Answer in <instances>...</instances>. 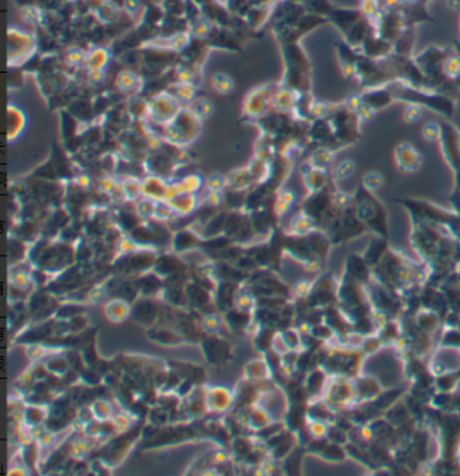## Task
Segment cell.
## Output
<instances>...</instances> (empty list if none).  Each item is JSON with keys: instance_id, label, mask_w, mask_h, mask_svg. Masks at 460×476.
I'll use <instances>...</instances> for the list:
<instances>
[{"instance_id": "1", "label": "cell", "mask_w": 460, "mask_h": 476, "mask_svg": "<svg viewBox=\"0 0 460 476\" xmlns=\"http://www.w3.org/2000/svg\"><path fill=\"white\" fill-rule=\"evenodd\" d=\"M207 406L214 411H226L234 403V395L226 387H212L206 391Z\"/></svg>"}, {"instance_id": "2", "label": "cell", "mask_w": 460, "mask_h": 476, "mask_svg": "<svg viewBox=\"0 0 460 476\" xmlns=\"http://www.w3.org/2000/svg\"><path fill=\"white\" fill-rule=\"evenodd\" d=\"M106 316L112 323H120L130 316V306L126 301L119 300V298L114 300L106 306Z\"/></svg>"}, {"instance_id": "3", "label": "cell", "mask_w": 460, "mask_h": 476, "mask_svg": "<svg viewBox=\"0 0 460 476\" xmlns=\"http://www.w3.org/2000/svg\"><path fill=\"white\" fill-rule=\"evenodd\" d=\"M142 193L148 198H162L168 194V186L157 177H150L142 184Z\"/></svg>"}, {"instance_id": "4", "label": "cell", "mask_w": 460, "mask_h": 476, "mask_svg": "<svg viewBox=\"0 0 460 476\" xmlns=\"http://www.w3.org/2000/svg\"><path fill=\"white\" fill-rule=\"evenodd\" d=\"M170 205H172L173 209H176L180 214H190L196 208V197L193 194L184 192V193L173 197Z\"/></svg>"}, {"instance_id": "5", "label": "cell", "mask_w": 460, "mask_h": 476, "mask_svg": "<svg viewBox=\"0 0 460 476\" xmlns=\"http://www.w3.org/2000/svg\"><path fill=\"white\" fill-rule=\"evenodd\" d=\"M269 421H270V414H269V411L262 409V407L252 409L247 414V422L251 428H255V429H263L269 425Z\"/></svg>"}, {"instance_id": "6", "label": "cell", "mask_w": 460, "mask_h": 476, "mask_svg": "<svg viewBox=\"0 0 460 476\" xmlns=\"http://www.w3.org/2000/svg\"><path fill=\"white\" fill-rule=\"evenodd\" d=\"M247 381H263L267 377V367L262 360H252L246 365Z\"/></svg>"}, {"instance_id": "7", "label": "cell", "mask_w": 460, "mask_h": 476, "mask_svg": "<svg viewBox=\"0 0 460 476\" xmlns=\"http://www.w3.org/2000/svg\"><path fill=\"white\" fill-rule=\"evenodd\" d=\"M92 410L95 413L96 419H99V421H106V419L110 418L112 414L111 403L108 402V401H103V399L96 401V402L92 405Z\"/></svg>"}, {"instance_id": "8", "label": "cell", "mask_w": 460, "mask_h": 476, "mask_svg": "<svg viewBox=\"0 0 460 476\" xmlns=\"http://www.w3.org/2000/svg\"><path fill=\"white\" fill-rule=\"evenodd\" d=\"M123 192L127 197L135 198L142 193V185L135 180H127L123 184Z\"/></svg>"}, {"instance_id": "9", "label": "cell", "mask_w": 460, "mask_h": 476, "mask_svg": "<svg viewBox=\"0 0 460 476\" xmlns=\"http://www.w3.org/2000/svg\"><path fill=\"white\" fill-rule=\"evenodd\" d=\"M152 339L157 341H160V343H162V344H168V343H178V341H180L178 335H176L174 332H170V331H168V329L158 331V332L152 336Z\"/></svg>"}, {"instance_id": "10", "label": "cell", "mask_w": 460, "mask_h": 476, "mask_svg": "<svg viewBox=\"0 0 460 476\" xmlns=\"http://www.w3.org/2000/svg\"><path fill=\"white\" fill-rule=\"evenodd\" d=\"M45 418V411L42 410V409H38V407H29V409H26V419L29 421L30 424H33L34 427L38 425V424H41Z\"/></svg>"}, {"instance_id": "11", "label": "cell", "mask_w": 460, "mask_h": 476, "mask_svg": "<svg viewBox=\"0 0 460 476\" xmlns=\"http://www.w3.org/2000/svg\"><path fill=\"white\" fill-rule=\"evenodd\" d=\"M47 369L53 374H62L66 371V361L62 357H54L47 363Z\"/></svg>"}, {"instance_id": "12", "label": "cell", "mask_w": 460, "mask_h": 476, "mask_svg": "<svg viewBox=\"0 0 460 476\" xmlns=\"http://www.w3.org/2000/svg\"><path fill=\"white\" fill-rule=\"evenodd\" d=\"M89 447V443H88L86 440H78V441H76V443L72 445V455H74L76 457L80 459V457H82V456L88 453Z\"/></svg>"}, {"instance_id": "13", "label": "cell", "mask_w": 460, "mask_h": 476, "mask_svg": "<svg viewBox=\"0 0 460 476\" xmlns=\"http://www.w3.org/2000/svg\"><path fill=\"white\" fill-rule=\"evenodd\" d=\"M220 325H222V321L216 314H211L204 319V328L210 332H216L220 328Z\"/></svg>"}, {"instance_id": "14", "label": "cell", "mask_w": 460, "mask_h": 476, "mask_svg": "<svg viewBox=\"0 0 460 476\" xmlns=\"http://www.w3.org/2000/svg\"><path fill=\"white\" fill-rule=\"evenodd\" d=\"M235 302H236V306H238V309H240V310H248V309L251 308V305H252V300H251V296L248 293H246V294H238Z\"/></svg>"}, {"instance_id": "15", "label": "cell", "mask_w": 460, "mask_h": 476, "mask_svg": "<svg viewBox=\"0 0 460 476\" xmlns=\"http://www.w3.org/2000/svg\"><path fill=\"white\" fill-rule=\"evenodd\" d=\"M172 210V205H166V204L158 202L156 205V210H154V216H157L158 219H166L170 216Z\"/></svg>"}, {"instance_id": "16", "label": "cell", "mask_w": 460, "mask_h": 476, "mask_svg": "<svg viewBox=\"0 0 460 476\" xmlns=\"http://www.w3.org/2000/svg\"><path fill=\"white\" fill-rule=\"evenodd\" d=\"M138 209H139L140 216H143V218H148V216L154 215L156 206H154V202L150 201V200H146V201L140 202Z\"/></svg>"}, {"instance_id": "17", "label": "cell", "mask_w": 460, "mask_h": 476, "mask_svg": "<svg viewBox=\"0 0 460 476\" xmlns=\"http://www.w3.org/2000/svg\"><path fill=\"white\" fill-rule=\"evenodd\" d=\"M106 297V290L103 288H95L92 289L88 294V300L92 301V302H99Z\"/></svg>"}, {"instance_id": "18", "label": "cell", "mask_w": 460, "mask_h": 476, "mask_svg": "<svg viewBox=\"0 0 460 476\" xmlns=\"http://www.w3.org/2000/svg\"><path fill=\"white\" fill-rule=\"evenodd\" d=\"M223 184H224V180H223L222 177H219V176L212 177V178L210 180V188L212 189V190H215V192H218L219 189L223 186Z\"/></svg>"}]
</instances>
